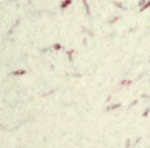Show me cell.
Returning a JSON list of instances; mask_svg holds the SVG:
<instances>
[{
    "mask_svg": "<svg viewBox=\"0 0 150 148\" xmlns=\"http://www.w3.org/2000/svg\"><path fill=\"white\" fill-rule=\"evenodd\" d=\"M73 52H74V50H70V51H68V57H70V62L73 60V59H71V57H73Z\"/></svg>",
    "mask_w": 150,
    "mask_h": 148,
    "instance_id": "obj_6",
    "label": "cell"
},
{
    "mask_svg": "<svg viewBox=\"0 0 150 148\" xmlns=\"http://www.w3.org/2000/svg\"><path fill=\"white\" fill-rule=\"evenodd\" d=\"M145 2H147V0H139V2H138L139 8H141V6H144V3H145Z\"/></svg>",
    "mask_w": 150,
    "mask_h": 148,
    "instance_id": "obj_8",
    "label": "cell"
},
{
    "mask_svg": "<svg viewBox=\"0 0 150 148\" xmlns=\"http://www.w3.org/2000/svg\"><path fill=\"white\" fill-rule=\"evenodd\" d=\"M114 6H118V8H124V6H122L121 3H118V2H114Z\"/></svg>",
    "mask_w": 150,
    "mask_h": 148,
    "instance_id": "obj_10",
    "label": "cell"
},
{
    "mask_svg": "<svg viewBox=\"0 0 150 148\" xmlns=\"http://www.w3.org/2000/svg\"><path fill=\"white\" fill-rule=\"evenodd\" d=\"M128 85H131V80H122L121 82V86H128Z\"/></svg>",
    "mask_w": 150,
    "mask_h": 148,
    "instance_id": "obj_5",
    "label": "cell"
},
{
    "mask_svg": "<svg viewBox=\"0 0 150 148\" xmlns=\"http://www.w3.org/2000/svg\"><path fill=\"white\" fill-rule=\"evenodd\" d=\"M148 8H150V0H147V2L144 3V6H141V8H139V11L142 12V11H145V9H148Z\"/></svg>",
    "mask_w": 150,
    "mask_h": 148,
    "instance_id": "obj_1",
    "label": "cell"
},
{
    "mask_svg": "<svg viewBox=\"0 0 150 148\" xmlns=\"http://www.w3.org/2000/svg\"><path fill=\"white\" fill-rule=\"evenodd\" d=\"M70 5H71V0H65V2H62V5H60V9H65Z\"/></svg>",
    "mask_w": 150,
    "mask_h": 148,
    "instance_id": "obj_3",
    "label": "cell"
},
{
    "mask_svg": "<svg viewBox=\"0 0 150 148\" xmlns=\"http://www.w3.org/2000/svg\"><path fill=\"white\" fill-rule=\"evenodd\" d=\"M84 5H85V9H87V12H90V8H88V3H87V0H82Z\"/></svg>",
    "mask_w": 150,
    "mask_h": 148,
    "instance_id": "obj_7",
    "label": "cell"
},
{
    "mask_svg": "<svg viewBox=\"0 0 150 148\" xmlns=\"http://www.w3.org/2000/svg\"><path fill=\"white\" fill-rule=\"evenodd\" d=\"M23 74H26L25 70H19V71H13V76H23Z\"/></svg>",
    "mask_w": 150,
    "mask_h": 148,
    "instance_id": "obj_2",
    "label": "cell"
},
{
    "mask_svg": "<svg viewBox=\"0 0 150 148\" xmlns=\"http://www.w3.org/2000/svg\"><path fill=\"white\" fill-rule=\"evenodd\" d=\"M121 106V104H114V105H110L108 108H107V111H111V110H116V108H119Z\"/></svg>",
    "mask_w": 150,
    "mask_h": 148,
    "instance_id": "obj_4",
    "label": "cell"
},
{
    "mask_svg": "<svg viewBox=\"0 0 150 148\" xmlns=\"http://www.w3.org/2000/svg\"><path fill=\"white\" fill-rule=\"evenodd\" d=\"M53 48H54V50H57V51H59V50H62V46H60V45H57V43H56L54 46H53Z\"/></svg>",
    "mask_w": 150,
    "mask_h": 148,
    "instance_id": "obj_9",
    "label": "cell"
}]
</instances>
